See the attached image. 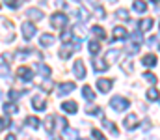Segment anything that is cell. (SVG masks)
Returning <instances> with one entry per match:
<instances>
[{
  "instance_id": "1",
  "label": "cell",
  "mask_w": 160,
  "mask_h": 140,
  "mask_svg": "<svg viewBox=\"0 0 160 140\" xmlns=\"http://www.w3.org/2000/svg\"><path fill=\"white\" fill-rule=\"evenodd\" d=\"M142 32H134L130 38H127L128 41H127V52L128 54H134V52H138L140 50V45H142V36H140Z\"/></svg>"
},
{
  "instance_id": "2",
  "label": "cell",
  "mask_w": 160,
  "mask_h": 140,
  "mask_svg": "<svg viewBox=\"0 0 160 140\" xmlns=\"http://www.w3.org/2000/svg\"><path fill=\"white\" fill-rule=\"evenodd\" d=\"M128 99H125V97H121V95H114L112 99H110V106L116 110V112H121V110H127L128 108Z\"/></svg>"
},
{
  "instance_id": "3",
  "label": "cell",
  "mask_w": 160,
  "mask_h": 140,
  "mask_svg": "<svg viewBox=\"0 0 160 140\" xmlns=\"http://www.w3.org/2000/svg\"><path fill=\"white\" fill-rule=\"evenodd\" d=\"M65 24H67V17H65V13H54L52 17H50V26L52 28H65Z\"/></svg>"
},
{
  "instance_id": "4",
  "label": "cell",
  "mask_w": 160,
  "mask_h": 140,
  "mask_svg": "<svg viewBox=\"0 0 160 140\" xmlns=\"http://www.w3.org/2000/svg\"><path fill=\"white\" fill-rule=\"evenodd\" d=\"M21 30H22V36H24V39H32V38L36 36V32H38V28H36V24H34V23H30V21H26V23H22V26H21Z\"/></svg>"
},
{
  "instance_id": "5",
  "label": "cell",
  "mask_w": 160,
  "mask_h": 140,
  "mask_svg": "<svg viewBox=\"0 0 160 140\" xmlns=\"http://www.w3.org/2000/svg\"><path fill=\"white\" fill-rule=\"evenodd\" d=\"M17 77H19L21 80H32V79H34V69H32V67H26V65H21V67L17 69Z\"/></svg>"
},
{
  "instance_id": "6",
  "label": "cell",
  "mask_w": 160,
  "mask_h": 140,
  "mask_svg": "<svg viewBox=\"0 0 160 140\" xmlns=\"http://www.w3.org/2000/svg\"><path fill=\"white\" fill-rule=\"evenodd\" d=\"M112 86H114V82L110 79H99L97 80V88H99V92H102V93H108L112 90Z\"/></svg>"
},
{
  "instance_id": "7",
  "label": "cell",
  "mask_w": 160,
  "mask_h": 140,
  "mask_svg": "<svg viewBox=\"0 0 160 140\" xmlns=\"http://www.w3.org/2000/svg\"><path fill=\"white\" fill-rule=\"evenodd\" d=\"M73 71H75V77H77V79H84V77H86V67H84V62H82V60H77V62H75Z\"/></svg>"
},
{
  "instance_id": "8",
  "label": "cell",
  "mask_w": 160,
  "mask_h": 140,
  "mask_svg": "<svg viewBox=\"0 0 160 140\" xmlns=\"http://www.w3.org/2000/svg\"><path fill=\"white\" fill-rule=\"evenodd\" d=\"M125 127H127L128 131H134V129L138 127V116H136V114H128V116L125 118Z\"/></svg>"
},
{
  "instance_id": "9",
  "label": "cell",
  "mask_w": 160,
  "mask_h": 140,
  "mask_svg": "<svg viewBox=\"0 0 160 140\" xmlns=\"http://www.w3.org/2000/svg\"><path fill=\"white\" fill-rule=\"evenodd\" d=\"M32 106H34L36 110H45V106H47L45 97H43V95H36V97L32 99Z\"/></svg>"
},
{
  "instance_id": "10",
  "label": "cell",
  "mask_w": 160,
  "mask_h": 140,
  "mask_svg": "<svg viewBox=\"0 0 160 140\" xmlns=\"http://www.w3.org/2000/svg\"><path fill=\"white\" fill-rule=\"evenodd\" d=\"M157 56L155 54H145L143 58H142V65H145V67H155L157 65Z\"/></svg>"
},
{
  "instance_id": "11",
  "label": "cell",
  "mask_w": 160,
  "mask_h": 140,
  "mask_svg": "<svg viewBox=\"0 0 160 140\" xmlns=\"http://www.w3.org/2000/svg\"><path fill=\"white\" fill-rule=\"evenodd\" d=\"M93 69L95 71H99V73H102V71H106L108 69V64H106V60H102V58H93Z\"/></svg>"
},
{
  "instance_id": "12",
  "label": "cell",
  "mask_w": 160,
  "mask_h": 140,
  "mask_svg": "<svg viewBox=\"0 0 160 140\" xmlns=\"http://www.w3.org/2000/svg\"><path fill=\"white\" fill-rule=\"evenodd\" d=\"M112 36H114V39H127V38H128L125 26H116L114 32H112Z\"/></svg>"
},
{
  "instance_id": "13",
  "label": "cell",
  "mask_w": 160,
  "mask_h": 140,
  "mask_svg": "<svg viewBox=\"0 0 160 140\" xmlns=\"http://www.w3.org/2000/svg\"><path fill=\"white\" fill-rule=\"evenodd\" d=\"M75 90V82H62L60 86H58V92H60V95H65V93L73 92Z\"/></svg>"
},
{
  "instance_id": "14",
  "label": "cell",
  "mask_w": 160,
  "mask_h": 140,
  "mask_svg": "<svg viewBox=\"0 0 160 140\" xmlns=\"http://www.w3.org/2000/svg\"><path fill=\"white\" fill-rule=\"evenodd\" d=\"M153 28V19H142L138 24V32H147Z\"/></svg>"
},
{
  "instance_id": "15",
  "label": "cell",
  "mask_w": 160,
  "mask_h": 140,
  "mask_svg": "<svg viewBox=\"0 0 160 140\" xmlns=\"http://www.w3.org/2000/svg\"><path fill=\"white\" fill-rule=\"evenodd\" d=\"M75 50H77V47H75V45H73V47H71V45L63 47V49L60 50V58H63V60H67V58H71V54H73Z\"/></svg>"
},
{
  "instance_id": "16",
  "label": "cell",
  "mask_w": 160,
  "mask_h": 140,
  "mask_svg": "<svg viewBox=\"0 0 160 140\" xmlns=\"http://www.w3.org/2000/svg\"><path fill=\"white\" fill-rule=\"evenodd\" d=\"M132 9H134V11H138V13H145V11H147V4H145L143 0H134Z\"/></svg>"
},
{
  "instance_id": "17",
  "label": "cell",
  "mask_w": 160,
  "mask_h": 140,
  "mask_svg": "<svg viewBox=\"0 0 160 140\" xmlns=\"http://www.w3.org/2000/svg\"><path fill=\"white\" fill-rule=\"evenodd\" d=\"M62 108H63L67 114H75L78 106H77V103H75V101H65V103L62 105Z\"/></svg>"
},
{
  "instance_id": "18",
  "label": "cell",
  "mask_w": 160,
  "mask_h": 140,
  "mask_svg": "<svg viewBox=\"0 0 160 140\" xmlns=\"http://www.w3.org/2000/svg\"><path fill=\"white\" fill-rule=\"evenodd\" d=\"M36 71L39 73L41 77H45V79L50 77V67H47L45 64H36Z\"/></svg>"
},
{
  "instance_id": "19",
  "label": "cell",
  "mask_w": 160,
  "mask_h": 140,
  "mask_svg": "<svg viewBox=\"0 0 160 140\" xmlns=\"http://www.w3.org/2000/svg\"><path fill=\"white\" fill-rule=\"evenodd\" d=\"M39 43L43 47H50L54 43V36H50V34H41L39 36Z\"/></svg>"
},
{
  "instance_id": "20",
  "label": "cell",
  "mask_w": 160,
  "mask_h": 140,
  "mask_svg": "<svg viewBox=\"0 0 160 140\" xmlns=\"http://www.w3.org/2000/svg\"><path fill=\"white\" fill-rule=\"evenodd\" d=\"M73 34H75L77 41H82V39L86 38V30H84L80 24H75V26H73Z\"/></svg>"
},
{
  "instance_id": "21",
  "label": "cell",
  "mask_w": 160,
  "mask_h": 140,
  "mask_svg": "<svg viewBox=\"0 0 160 140\" xmlns=\"http://www.w3.org/2000/svg\"><path fill=\"white\" fill-rule=\"evenodd\" d=\"M26 15H28L30 19H34V21H41V19H43V11H41V9H36V8L28 9V11H26Z\"/></svg>"
},
{
  "instance_id": "22",
  "label": "cell",
  "mask_w": 160,
  "mask_h": 140,
  "mask_svg": "<svg viewBox=\"0 0 160 140\" xmlns=\"http://www.w3.org/2000/svg\"><path fill=\"white\" fill-rule=\"evenodd\" d=\"M102 125H104V129H108V131H110V133H112L114 137H118V133H119V131L116 129V125H114V123H112L110 120H106V118H102Z\"/></svg>"
},
{
  "instance_id": "23",
  "label": "cell",
  "mask_w": 160,
  "mask_h": 140,
  "mask_svg": "<svg viewBox=\"0 0 160 140\" xmlns=\"http://www.w3.org/2000/svg\"><path fill=\"white\" fill-rule=\"evenodd\" d=\"M24 123H26L28 127H32V129H38V127L41 125V122L36 118V116H28V118L24 120Z\"/></svg>"
},
{
  "instance_id": "24",
  "label": "cell",
  "mask_w": 160,
  "mask_h": 140,
  "mask_svg": "<svg viewBox=\"0 0 160 140\" xmlns=\"http://www.w3.org/2000/svg\"><path fill=\"white\" fill-rule=\"evenodd\" d=\"M88 47H89V52L95 56V54H99V50H101V43L99 41H95V39H91L89 43H88Z\"/></svg>"
},
{
  "instance_id": "25",
  "label": "cell",
  "mask_w": 160,
  "mask_h": 140,
  "mask_svg": "<svg viewBox=\"0 0 160 140\" xmlns=\"http://www.w3.org/2000/svg\"><path fill=\"white\" fill-rule=\"evenodd\" d=\"M86 112L91 114V116H102L101 106H93V105H88V106H86Z\"/></svg>"
},
{
  "instance_id": "26",
  "label": "cell",
  "mask_w": 160,
  "mask_h": 140,
  "mask_svg": "<svg viewBox=\"0 0 160 140\" xmlns=\"http://www.w3.org/2000/svg\"><path fill=\"white\" fill-rule=\"evenodd\" d=\"M54 122H56V118H54V116H48V118L45 120V129H47L48 133H52V131H54Z\"/></svg>"
},
{
  "instance_id": "27",
  "label": "cell",
  "mask_w": 160,
  "mask_h": 140,
  "mask_svg": "<svg viewBox=\"0 0 160 140\" xmlns=\"http://www.w3.org/2000/svg\"><path fill=\"white\" fill-rule=\"evenodd\" d=\"M82 95H84L88 101L95 99V93H93V90H91V86H84V88H82Z\"/></svg>"
},
{
  "instance_id": "28",
  "label": "cell",
  "mask_w": 160,
  "mask_h": 140,
  "mask_svg": "<svg viewBox=\"0 0 160 140\" xmlns=\"http://www.w3.org/2000/svg\"><path fill=\"white\" fill-rule=\"evenodd\" d=\"M17 112V105L13 103H4V114H15Z\"/></svg>"
},
{
  "instance_id": "29",
  "label": "cell",
  "mask_w": 160,
  "mask_h": 140,
  "mask_svg": "<svg viewBox=\"0 0 160 140\" xmlns=\"http://www.w3.org/2000/svg\"><path fill=\"white\" fill-rule=\"evenodd\" d=\"M63 133H65V137H67V140H75L77 137H78V131L77 129H63Z\"/></svg>"
},
{
  "instance_id": "30",
  "label": "cell",
  "mask_w": 160,
  "mask_h": 140,
  "mask_svg": "<svg viewBox=\"0 0 160 140\" xmlns=\"http://www.w3.org/2000/svg\"><path fill=\"white\" fill-rule=\"evenodd\" d=\"M91 32H93V34H97V38H101V39H104V38H106V32H104V28H101V26H93V28H91Z\"/></svg>"
},
{
  "instance_id": "31",
  "label": "cell",
  "mask_w": 160,
  "mask_h": 140,
  "mask_svg": "<svg viewBox=\"0 0 160 140\" xmlns=\"http://www.w3.org/2000/svg\"><path fill=\"white\" fill-rule=\"evenodd\" d=\"M9 125H11V120H9L8 114H4V118H0V129H6V127H9Z\"/></svg>"
},
{
  "instance_id": "32",
  "label": "cell",
  "mask_w": 160,
  "mask_h": 140,
  "mask_svg": "<svg viewBox=\"0 0 160 140\" xmlns=\"http://www.w3.org/2000/svg\"><path fill=\"white\" fill-rule=\"evenodd\" d=\"M147 99H149V101H157V99H158V92H157L155 88H149V90H147Z\"/></svg>"
},
{
  "instance_id": "33",
  "label": "cell",
  "mask_w": 160,
  "mask_h": 140,
  "mask_svg": "<svg viewBox=\"0 0 160 140\" xmlns=\"http://www.w3.org/2000/svg\"><path fill=\"white\" fill-rule=\"evenodd\" d=\"M116 15H118L119 19H125V21H130V15H128V11H127V9H118V11H116Z\"/></svg>"
},
{
  "instance_id": "34",
  "label": "cell",
  "mask_w": 160,
  "mask_h": 140,
  "mask_svg": "<svg viewBox=\"0 0 160 140\" xmlns=\"http://www.w3.org/2000/svg\"><path fill=\"white\" fill-rule=\"evenodd\" d=\"M143 79L149 84H157V75H153V73H143Z\"/></svg>"
},
{
  "instance_id": "35",
  "label": "cell",
  "mask_w": 160,
  "mask_h": 140,
  "mask_svg": "<svg viewBox=\"0 0 160 140\" xmlns=\"http://www.w3.org/2000/svg\"><path fill=\"white\" fill-rule=\"evenodd\" d=\"M21 97V92H17V90H9V93H8V99L9 101H17Z\"/></svg>"
},
{
  "instance_id": "36",
  "label": "cell",
  "mask_w": 160,
  "mask_h": 140,
  "mask_svg": "<svg viewBox=\"0 0 160 140\" xmlns=\"http://www.w3.org/2000/svg\"><path fill=\"white\" fill-rule=\"evenodd\" d=\"M119 54H121L119 49H112V52H108V60H110V62H114V60H116Z\"/></svg>"
},
{
  "instance_id": "37",
  "label": "cell",
  "mask_w": 160,
  "mask_h": 140,
  "mask_svg": "<svg viewBox=\"0 0 160 140\" xmlns=\"http://www.w3.org/2000/svg\"><path fill=\"white\" fill-rule=\"evenodd\" d=\"M91 137H93V138H97V140H106V138H104V135H102L99 129H91Z\"/></svg>"
},
{
  "instance_id": "38",
  "label": "cell",
  "mask_w": 160,
  "mask_h": 140,
  "mask_svg": "<svg viewBox=\"0 0 160 140\" xmlns=\"http://www.w3.org/2000/svg\"><path fill=\"white\" fill-rule=\"evenodd\" d=\"M52 86H54V84H52V82H50V80H45V82H43V84H41V88H43V90H45V92H50V90H52Z\"/></svg>"
},
{
  "instance_id": "39",
  "label": "cell",
  "mask_w": 160,
  "mask_h": 140,
  "mask_svg": "<svg viewBox=\"0 0 160 140\" xmlns=\"http://www.w3.org/2000/svg\"><path fill=\"white\" fill-rule=\"evenodd\" d=\"M8 75H9V67L0 64V77H8Z\"/></svg>"
},
{
  "instance_id": "40",
  "label": "cell",
  "mask_w": 160,
  "mask_h": 140,
  "mask_svg": "<svg viewBox=\"0 0 160 140\" xmlns=\"http://www.w3.org/2000/svg\"><path fill=\"white\" fill-rule=\"evenodd\" d=\"M95 11H97V15L102 19L104 17V9H102V6H99V4H95Z\"/></svg>"
},
{
  "instance_id": "41",
  "label": "cell",
  "mask_w": 160,
  "mask_h": 140,
  "mask_svg": "<svg viewBox=\"0 0 160 140\" xmlns=\"http://www.w3.org/2000/svg\"><path fill=\"white\" fill-rule=\"evenodd\" d=\"M62 41H63V43H69V41H71V34H69V32H63V34H62Z\"/></svg>"
},
{
  "instance_id": "42",
  "label": "cell",
  "mask_w": 160,
  "mask_h": 140,
  "mask_svg": "<svg viewBox=\"0 0 160 140\" xmlns=\"http://www.w3.org/2000/svg\"><path fill=\"white\" fill-rule=\"evenodd\" d=\"M4 2H6L9 8H19V2H17V0H4Z\"/></svg>"
},
{
  "instance_id": "43",
  "label": "cell",
  "mask_w": 160,
  "mask_h": 140,
  "mask_svg": "<svg viewBox=\"0 0 160 140\" xmlns=\"http://www.w3.org/2000/svg\"><path fill=\"white\" fill-rule=\"evenodd\" d=\"M56 6H58V8H67V2H65V0H58Z\"/></svg>"
},
{
  "instance_id": "44",
  "label": "cell",
  "mask_w": 160,
  "mask_h": 140,
  "mask_svg": "<svg viewBox=\"0 0 160 140\" xmlns=\"http://www.w3.org/2000/svg\"><path fill=\"white\" fill-rule=\"evenodd\" d=\"M149 127H151V122H149V120H145V122H143V129H149Z\"/></svg>"
},
{
  "instance_id": "45",
  "label": "cell",
  "mask_w": 160,
  "mask_h": 140,
  "mask_svg": "<svg viewBox=\"0 0 160 140\" xmlns=\"http://www.w3.org/2000/svg\"><path fill=\"white\" fill-rule=\"evenodd\" d=\"M6 140H17V138H15V135H8V137H6Z\"/></svg>"
},
{
  "instance_id": "46",
  "label": "cell",
  "mask_w": 160,
  "mask_h": 140,
  "mask_svg": "<svg viewBox=\"0 0 160 140\" xmlns=\"http://www.w3.org/2000/svg\"><path fill=\"white\" fill-rule=\"evenodd\" d=\"M54 140H62V138H60V137H54Z\"/></svg>"
},
{
  "instance_id": "47",
  "label": "cell",
  "mask_w": 160,
  "mask_h": 140,
  "mask_svg": "<svg viewBox=\"0 0 160 140\" xmlns=\"http://www.w3.org/2000/svg\"><path fill=\"white\" fill-rule=\"evenodd\" d=\"M110 2H118V0H110Z\"/></svg>"
},
{
  "instance_id": "48",
  "label": "cell",
  "mask_w": 160,
  "mask_h": 140,
  "mask_svg": "<svg viewBox=\"0 0 160 140\" xmlns=\"http://www.w3.org/2000/svg\"><path fill=\"white\" fill-rule=\"evenodd\" d=\"M153 2H158V0H153Z\"/></svg>"
}]
</instances>
